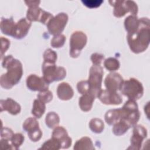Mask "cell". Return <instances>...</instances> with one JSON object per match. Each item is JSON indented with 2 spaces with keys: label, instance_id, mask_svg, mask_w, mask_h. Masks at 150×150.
<instances>
[{
  "label": "cell",
  "instance_id": "6da1fadb",
  "mask_svg": "<svg viewBox=\"0 0 150 150\" xmlns=\"http://www.w3.org/2000/svg\"><path fill=\"white\" fill-rule=\"evenodd\" d=\"M2 67L6 69V72L2 74L0 78L1 86L5 89H10L17 84L23 75V67L21 62L8 55L4 57L2 62Z\"/></svg>",
  "mask_w": 150,
  "mask_h": 150
},
{
  "label": "cell",
  "instance_id": "7a4b0ae2",
  "mask_svg": "<svg viewBox=\"0 0 150 150\" xmlns=\"http://www.w3.org/2000/svg\"><path fill=\"white\" fill-rule=\"evenodd\" d=\"M149 19L148 18H139V26L137 30L127 35L128 44L134 53L145 51L149 44Z\"/></svg>",
  "mask_w": 150,
  "mask_h": 150
},
{
  "label": "cell",
  "instance_id": "3957f363",
  "mask_svg": "<svg viewBox=\"0 0 150 150\" xmlns=\"http://www.w3.org/2000/svg\"><path fill=\"white\" fill-rule=\"evenodd\" d=\"M120 91L128 99L135 101L142 97L144 87L142 83L137 79L131 78L127 80H124Z\"/></svg>",
  "mask_w": 150,
  "mask_h": 150
},
{
  "label": "cell",
  "instance_id": "277c9868",
  "mask_svg": "<svg viewBox=\"0 0 150 150\" xmlns=\"http://www.w3.org/2000/svg\"><path fill=\"white\" fill-rule=\"evenodd\" d=\"M103 74V69L100 65H93L90 67L87 80L89 86V94H92L96 98L97 97L101 90Z\"/></svg>",
  "mask_w": 150,
  "mask_h": 150
},
{
  "label": "cell",
  "instance_id": "5b68a950",
  "mask_svg": "<svg viewBox=\"0 0 150 150\" xmlns=\"http://www.w3.org/2000/svg\"><path fill=\"white\" fill-rule=\"evenodd\" d=\"M42 73L43 78L48 84L62 80L66 76V70L63 67L45 62L42 64Z\"/></svg>",
  "mask_w": 150,
  "mask_h": 150
},
{
  "label": "cell",
  "instance_id": "8992f818",
  "mask_svg": "<svg viewBox=\"0 0 150 150\" xmlns=\"http://www.w3.org/2000/svg\"><path fill=\"white\" fill-rule=\"evenodd\" d=\"M109 3L114 7L113 14L117 18H121L127 13L130 12L132 15L137 16L138 8L134 1H109Z\"/></svg>",
  "mask_w": 150,
  "mask_h": 150
},
{
  "label": "cell",
  "instance_id": "52a82bcc",
  "mask_svg": "<svg viewBox=\"0 0 150 150\" xmlns=\"http://www.w3.org/2000/svg\"><path fill=\"white\" fill-rule=\"evenodd\" d=\"M87 42V37L83 32H74L70 38V56L73 58L78 57Z\"/></svg>",
  "mask_w": 150,
  "mask_h": 150
},
{
  "label": "cell",
  "instance_id": "ba28073f",
  "mask_svg": "<svg viewBox=\"0 0 150 150\" xmlns=\"http://www.w3.org/2000/svg\"><path fill=\"white\" fill-rule=\"evenodd\" d=\"M53 16L50 13L40 8L39 5L29 6L26 12V18L32 22H39L47 25Z\"/></svg>",
  "mask_w": 150,
  "mask_h": 150
},
{
  "label": "cell",
  "instance_id": "9c48e42d",
  "mask_svg": "<svg viewBox=\"0 0 150 150\" xmlns=\"http://www.w3.org/2000/svg\"><path fill=\"white\" fill-rule=\"evenodd\" d=\"M68 19L67 14L64 12L53 16L46 25L49 33L54 36L61 34L67 23Z\"/></svg>",
  "mask_w": 150,
  "mask_h": 150
},
{
  "label": "cell",
  "instance_id": "30bf717a",
  "mask_svg": "<svg viewBox=\"0 0 150 150\" xmlns=\"http://www.w3.org/2000/svg\"><path fill=\"white\" fill-rule=\"evenodd\" d=\"M23 129L27 132L29 139L33 142L39 141L42 137V132L39 128L36 118H27L23 124Z\"/></svg>",
  "mask_w": 150,
  "mask_h": 150
},
{
  "label": "cell",
  "instance_id": "8fae6325",
  "mask_svg": "<svg viewBox=\"0 0 150 150\" xmlns=\"http://www.w3.org/2000/svg\"><path fill=\"white\" fill-rule=\"evenodd\" d=\"M131 138V145L128 149H140L144 139L147 136V130L142 125H135Z\"/></svg>",
  "mask_w": 150,
  "mask_h": 150
},
{
  "label": "cell",
  "instance_id": "7c38bea8",
  "mask_svg": "<svg viewBox=\"0 0 150 150\" xmlns=\"http://www.w3.org/2000/svg\"><path fill=\"white\" fill-rule=\"evenodd\" d=\"M26 86L31 91H43L49 89V84L43 77L36 74H30L26 78Z\"/></svg>",
  "mask_w": 150,
  "mask_h": 150
},
{
  "label": "cell",
  "instance_id": "4fadbf2b",
  "mask_svg": "<svg viewBox=\"0 0 150 150\" xmlns=\"http://www.w3.org/2000/svg\"><path fill=\"white\" fill-rule=\"evenodd\" d=\"M124 79L118 73H110L105 79L104 84L106 90L111 92H117L121 89Z\"/></svg>",
  "mask_w": 150,
  "mask_h": 150
},
{
  "label": "cell",
  "instance_id": "5bb4252c",
  "mask_svg": "<svg viewBox=\"0 0 150 150\" xmlns=\"http://www.w3.org/2000/svg\"><path fill=\"white\" fill-rule=\"evenodd\" d=\"M52 137L56 139L62 149L69 148L72 143L71 138L69 136L66 129L61 126H57L53 131Z\"/></svg>",
  "mask_w": 150,
  "mask_h": 150
},
{
  "label": "cell",
  "instance_id": "9a60e30c",
  "mask_svg": "<svg viewBox=\"0 0 150 150\" xmlns=\"http://www.w3.org/2000/svg\"><path fill=\"white\" fill-rule=\"evenodd\" d=\"M97 98L102 103L106 105H119L122 101V97L118 93L111 92L107 90H101Z\"/></svg>",
  "mask_w": 150,
  "mask_h": 150
},
{
  "label": "cell",
  "instance_id": "2e32d148",
  "mask_svg": "<svg viewBox=\"0 0 150 150\" xmlns=\"http://www.w3.org/2000/svg\"><path fill=\"white\" fill-rule=\"evenodd\" d=\"M32 22L27 18H21L16 23L12 37L17 39H21L25 38L31 27Z\"/></svg>",
  "mask_w": 150,
  "mask_h": 150
},
{
  "label": "cell",
  "instance_id": "e0dca14e",
  "mask_svg": "<svg viewBox=\"0 0 150 150\" xmlns=\"http://www.w3.org/2000/svg\"><path fill=\"white\" fill-rule=\"evenodd\" d=\"M1 112L6 111L12 115H15L20 113L21 110V105L15 100L11 98L0 101Z\"/></svg>",
  "mask_w": 150,
  "mask_h": 150
},
{
  "label": "cell",
  "instance_id": "ac0fdd59",
  "mask_svg": "<svg viewBox=\"0 0 150 150\" xmlns=\"http://www.w3.org/2000/svg\"><path fill=\"white\" fill-rule=\"evenodd\" d=\"M57 94L59 99L66 101L70 100L73 97L74 91L69 83L63 82L60 83L57 86Z\"/></svg>",
  "mask_w": 150,
  "mask_h": 150
},
{
  "label": "cell",
  "instance_id": "d6986e66",
  "mask_svg": "<svg viewBox=\"0 0 150 150\" xmlns=\"http://www.w3.org/2000/svg\"><path fill=\"white\" fill-rule=\"evenodd\" d=\"M95 98L94 96L89 93L82 94L79 100V105L80 109L84 112L91 110Z\"/></svg>",
  "mask_w": 150,
  "mask_h": 150
},
{
  "label": "cell",
  "instance_id": "ffe728a7",
  "mask_svg": "<svg viewBox=\"0 0 150 150\" xmlns=\"http://www.w3.org/2000/svg\"><path fill=\"white\" fill-rule=\"evenodd\" d=\"M16 23L12 18H2L1 20L0 28L2 33L12 37Z\"/></svg>",
  "mask_w": 150,
  "mask_h": 150
},
{
  "label": "cell",
  "instance_id": "44dd1931",
  "mask_svg": "<svg viewBox=\"0 0 150 150\" xmlns=\"http://www.w3.org/2000/svg\"><path fill=\"white\" fill-rule=\"evenodd\" d=\"M139 26V19L135 15H129L124 21V26L128 34L136 31Z\"/></svg>",
  "mask_w": 150,
  "mask_h": 150
},
{
  "label": "cell",
  "instance_id": "7402d4cb",
  "mask_svg": "<svg viewBox=\"0 0 150 150\" xmlns=\"http://www.w3.org/2000/svg\"><path fill=\"white\" fill-rule=\"evenodd\" d=\"M73 149L76 150H93L95 149V148L91 138L87 137H84L76 141V142L74 144Z\"/></svg>",
  "mask_w": 150,
  "mask_h": 150
},
{
  "label": "cell",
  "instance_id": "603a6c76",
  "mask_svg": "<svg viewBox=\"0 0 150 150\" xmlns=\"http://www.w3.org/2000/svg\"><path fill=\"white\" fill-rule=\"evenodd\" d=\"M105 121L110 125H113L120 119V108L111 109L107 111L105 114Z\"/></svg>",
  "mask_w": 150,
  "mask_h": 150
},
{
  "label": "cell",
  "instance_id": "cb8c5ba5",
  "mask_svg": "<svg viewBox=\"0 0 150 150\" xmlns=\"http://www.w3.org/2000/svg\"><path fill=\"white\" fill-rule=\"evenodd\" d=\"M46 110V104L37 98L33 103L32 114L36 118H40L45 113Z\"/></svg>",
  "mask_w": 150,
  "mask_h": 150
},
{
  "label": "cell",
  "instance_id": "d4e9b609",
  "mask_svg": "<svg viewBox=\"0 0 150 150\" xmlns=\"http://www.w3.org/2000/svg\"><path fill=\"white\" fill-rule=\"evenodd\" d=\"M45 122L49 128H54L60 122V118L57 114L54 112H49L45 118Z\"/></svg>",
  "mask_w": 150,
  "mask_h": 150
},
{
  "label": "cell",
  "instance_id": "484cf974",
  "mask_svg": "<svg viewBox=\"0 0 150 150\" xmlns=\"http://www.w3.org/2000/svg\"><path fill=\"white\" fill-rule=\"evenodd\" d=\"M131 127L125 122L118 121L113 125L112 132L114 135L117 136H121L124 135Z\"/></svg>",
  "mask_w": 150,
  "mask_h": 150
},
{
  "label": "cell",
  "instance_id": "4316f807",
  "mask_svg": "<svg viewBox=\"0 0 150 150\" xmlns=\"http://www.w3.org/2000/svg\"><path fill=\"white\" fill-rule=\"evenodd\" d=\"M89 127L92 132L96 134H100L104 130V124L101 119L94 118L90 120L89 122Z\"/></svg>",
  "mask_w": 150,
  "mask_h": 150
},
{
  "label": "cell",
  "instance_id": "83f0119b",
  "mask_svg": "<svg viewBox=\"0 0 150 150\" xmlns=\"http://www.w3.org/2000/svg\"><path fill=\"white\" fill-rule=\"evenodd\" d=\"M104 66L107 70L114 71L120 68V63L117 59L114 57H108L104 60Z\"/></svg>",
  "mask_w": 150,
  "mask_h": 150
},
{
  "label": "cell",
  "instance_id": "f1b7e54d",
  "mask_svg": "<svg viewBox=\"0 0 150 150\" xmlns=\"http://www.w3.org/2000/svg\"><path fill=\"white\" fill-rule=\"evenodd\" d=\"M61 148L60 142L55 138L52 137L50 139L45 141L39 149H52L58 150Z\"/></svg>",
  "mask_w": 150,
  "mask_h": 150
},
{
  "label": "cell",
  "instance_id": "f546056e",
  "mask_svg": "<svg viewBox=\"0 0 150 150\" xmlns=\"http://www.w3.org/2000/svg\"><path fill=\"white\" fill-rule=\"evenodd\" d=\"M66 41V37L63 34L55 35L51 40L50 45L54 48L62 47Z\"/></svg>",
  "mask_w": 150,
  "mask_h": 150
},
{
  "label": "cell",
  "instance_id": "4dcf8cb0",
  "mask_svg": "<svg viewBox=\"0 0 150 150\" xmlns=\"http://www.w3.org/2000/svg\"><path fill=\"white\" fill-rule=\"evenodd\" d=\"M57 58V53L51 49H46L43 53V59L45 62L55 63Z\"/></svg>",
  "mask_w": 150,
  "mask_h": 150
},
{
  "label": "cell",
  "instance_id": "1f68e13d",
  "mask_svg": "<svg viewBox=\"0 0 150 150\" xmlns=\"http://www.w3.org/2000/svg\"><path fill=\"white\" fill-rule=\"evenodd\" d=\"M24 136L21 133L14 134L11 139V143L14 147L15 150L18 149L24 141Z\"/></svg>",
  "mask_w": 150,
  "mask_h": 150
},
{
  "label": "cell",
  "instance_id": "d6a6232c",
  "mask_svg": "<svg viewBox=\"0 0 150 150\" xmlns=\"http://www.w3.org/2000/svg\"><path fill=\"white\" fill-rule=\"evenodd\" d=\"M37 97L38 99H39L40 100H41L42 101L46 104L49 103L50 101L52 100L53 94L50 90H47L46 91H40L38 93Z\"/></svg>",
  "mask_w": 150,
  "mask_h": 150
},
{
  "label": "cell",
  "instance_id": "836d02e7",
  "mask_svg": "<svg viewBox=\"0 0 150 150\" xmlns=\"http://www.w3.org/2000/svg\"><path fill=\"white\" fill-rule=\"evenodd\" d=\"M77 88L79 93L81 94L89 93V86L87 81L86 80L79 81L77 84Z\"/></svg>",
  "mask_w": 150,
  "mask_h": 150
},
{
  "label": "cell",
  "instance_id": "e575fe53",
  "mask_svg": "<svg viewBox=\"0 0 150 150\" xmlns=\"http://www.w3.org/2000/svg\"><path fill=\"white\" fill-rule=\"evenodd\" d=\"M14 133L12 130L8 127H2L1 129V138L11 141Z\"/></svg>",
  "mask_w": 150,
  "mask_h": 150
},
{
  "label": "cell",
  "instance_id": "d590c367",
  "mask_svg": "<svg viewBox=\"0 0 150 150\" xmlns=\"http://www.w3.org/2000/svg\"><path fill=\"white\" fill-rule=\"evenodd\" d=\"M81 2L86 6L89 8H95L99 7L103 2V0H85L81 1Z\"/></svg>",
  "mask_w": 150,
  "mask_h": 150
},
{
  "label": "cell",
  "instance_id": "8d00e7d4",
  "mask_svg": "<svg viewBox=\"0 0 150 150\" xmlns=\"http://www.w3.org/2000/svg\"><path fill=\"white\" fill-rule=\"evenodd\" d=\"M104 59V56L102 54L94 53L91 56V60L93 65H100Z\"/></svg>",
  "mask_w": 150,
  "mask_h": 150
},
{
  "label": "cell",
  "instance_id": "74e56055",
  "mask_svg": "<svg viewBox=\"0 0 150 150\" xmlns=\"http://www.w3.org/2000/svg\"><path fill=\"white\" fill-rule=\"evenodd\" d=\"M1 57H3L4 54L6 52V51L8 49L9 46H10V41L4 37H1Z\"/></svg>",
  "mask_w": 150,
  "mask_h": 150
},
{
  "label": "cell",
  "instance_id": "f35d334b",
  "mask_svg": "<svg viewBox=\"0 0 150 150\" xmlns=\"http://www.w3.org/2000/svg\"><path fill=\"white\" fill-rule=\"evenodd\" d=\"M9 141L5 139H1L0 143H1V146L2 149H14V147L12 145V144L9 142Z\"/></svg>",
  "mask_w": 150,
  "mask_h": 150
},
{
  "label": "cell",
  "instance_id": "ab89813d",
  "mask_svg": "<svg viewBox=\"0 0 150 150\" xmlns=\"http://www.w3.org/2000/svg\"><path fill=\"white\" fill-rule=\"evenodd\" d=\"M25 3L29 7L33 5H39L40 3V1H25Z\"/></svg>",
  "mask_w": 150,
  "mask_h": 150
}]
</instances>
